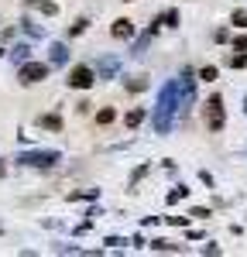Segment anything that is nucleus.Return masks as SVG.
<instances>
[{"label":"nucleus","instance_id":"11","mask_svg":"<svg viewBox=\"0 0 247 257\" xmlns=\"http://www.w3.org/2000/svg\"><path fill=\"white\" fill-rule=\"evenodd\" d=\"M144 117H148V113H144L141 106H134V110H127V117H124V123H127V127L134 131V127H141V123H144Z\"/></svg>","mask_w":247,"mask_h":257},{"label":"nucleus","instance_id":"5","mask_svg":"<svg viewBox=\"0 0 247 257\" xmlns=\"http://www.w3.org/2000/svg\"><path fill=\"white\" fill-rule=\"evenodd\" d=\"M65 82H69V89H89V86L96 82V72H93L89 65H76Z\"/></svg>","mask_w":247,"mask_h":257},{"label":"nucleus","instance_id":"17","mask_svg":"<svg viewBox=\"0 0 247 257\" xmlns=\"http://www.w3.org/2000/svg\"><path fill=\"white\" fill-rule=\"evenodd\" d=\"M199 79L203 82H216L220 79V69H216V65H203V69H199Z\"/></svg>","mask_w":247,"mask_h":257},{"label":"nucleus","instance_id":"32","mask_svg":"<svg viewBox=\"0 0 247 257\" xmlns=\"http://www.w3.org/2000/svg\"><path fill=\"white\" fill-rule=\"evenodd\" d=\"M124 4H131V0H124Z\"/></svg>","mask_w":247,"mask_h":257},{"label":"nucleus","instance_id":"29","mask_svg":"<svg viewBox=\"0 0 247 257\" xmlns=\"http://www.w3.org/2000/svg\"><path fill=\"white\" fill-rule=\"evenodd\" d=\"M0 175H7V168H4V161H0Z\"/></svg>","mask_w":247,"mask_h":257},{"label":"nucleus","instance_id":"15","mask_svg":"<svg viewBox=\"0 0 247 257\" xmlns=\"http://www.w3.org/2000/svg\"><path fill=\"white\" fill-rule=\"evenodd\" d=\"M185 196H189V189H185V185H175V189L165 196V202H168V206H175V202H182Z\"/></svg>","mask_w":247,"mask_h":257},{"label":"nucleus","instance_id":"10","mask_svg":"<svg viewBox=\"0 0 247 257\" xmlns=\"http://www.w3.org/2000/svg\"><path fill=\"white\" fill-rule=\"evenodd\" d=\"M117 69H120V62H117V59H103L100 62V79H113Z\"/></svg>","mask_w":247,"mask_h":257},{"label":"nucleus","instance_id":"25","mask_svg":"<svg viewBox=\"0 0 247 257\" xmlns=\"http://www.w3.org/2000/svg\"><path fill=\"white\" fill-rule=\"evenodd\" d=\"M233 48H237V52H247V35H237V38H233Z\"/></svg>","mask_w":247,"mask_h":257},{"label":"nucleus","instance_id":"20","mask_svg":"<svg viewBox=\"0 0 247 257\" xmlns=\"http://www.w3.org/2000/svg\"><path fill=\"white\" fill-rule=\"evenodd\" d=\"M226 65H230V69H247V52H237V55H230V59H226Z\"/></svg>","mask_w":247,"mask_h":257},{"label":"nucleus","instance_id":"23","mask_svg":"<svg viewBox=\"0 0 247 257\" xmlns=\"http://www.w3.org/2000/svg\"><path fill=\"white\" fill-rule=\"evenodd\" d=\"M148 175V165H141V168H134V175H131V185H138L141 178Z\"/></svg>","mask_w":247,"mask_h":257},{"label":"nucleus","instance_id":"21","mask_svg":"<svg viewBox=\"0 0 247 257\" xmlns=\"http://www.w3.org/2000/svg\"><path fill=\"white\" fill-rule=\"evenodd\" d=\"M28 55H31V48H28V45H18V48L11 52V59L18 62V65H21V62H28Z\"/></svg>","mask_w":247,"mask_h":257},{"label":"nucleus","instance_id":"4","mask_svg":"<svg viewBox=\"0 0 247 257\" xmlns=\"http://www.w3.org/2000/svg\"><path fill=\"white\" fill-rule=\"evenodd\" d=\"M18 161L28 165V168H52L59 161V151H24Z\"/></svg>","mask_w":247,"mask_h":257},{"label":"nucleus","instance_id":"2","mask_svg":"<svg viewBox=\"0 0 247 257\" xmlns=\"http://www.w3.org/2000/svg\"><path fill=\"white\" fill-rule=\"evenodd\" d=\"M203 123H206V131H213V134H220L226 127V110H223V96H220V93H213V96L206 99Z\"/></svg>","mask_w":247,"mask_h":257},{"label":"nucleus","instance_id":"16","mask_svg":"<svg viewBox=\"0 0 247 257\" xmlns=\"http://www.w3.org/2000/svg\"><path fill=\"white\" fill-rule=\"evenodd\" d=\"M158 24H165V28H179V11L172 7V11H165L162 18H158Z\"/></svg>","mask_w":247,"mask_h":257},{"label":"nucleus","instance_id":"12","mask_svg":"<svg viewBox=\"0 0 247 257\" xmlns=\"http://www.w3.org/2000/svg\"><path fill=\"white\" fill-rule=\"evenodd\" d=\"M113 120H117V110H113V106H103V110H96V123H100V127L113 123Z\"/></svg>","mask_w":247,"mask_h":257},{"label":"nucleus","instance_id":"1","mask_svg":"<svg viewBox=\"0 0 247 257\" xmlns=\"http://www.w3.org/2000/svg\"><path fill=\"white\" fill-rule=\"evenodd\" d=\"M179 106H182V79H168L165 89L158 93V106H155V131L158 134L172 131V120H175Z\"/></svg>","mask_w":247,"mask_h":257},{"label":"nucleus","instance_id":"22","mask_svg":"<svg viewBox=\"0 0 247 257\" xmlns=\"http://www.w3.org/2000/svg\"><path fill=\"white\" fill-rule=\"evenodd\" d=\"M189 216H192V219H206V216H209V209H206V206H192Z\"/></svg>","mask_w":247,"mask_h":257},{"label":"nucleus","instance_id":"14","mask_svg":"<svg viewBox=\"0 0 247 257\" xmlns=\"http://www.w3.org/2000/svg\"><path fill=\"white\" fill-rule=\"evenodd\" d=\"M230 24L240 28V31H247V7H237V11L230 14Z\"/></svg>","mask_w":247,"mask_h":257},{"label":"nucleus","instance_id":"28","mask_svg":"<svg viewBox=\"0 0 247 257\" xmlns=\"http://www.w3.org/2000/svg\"><path fill=\"white\" fill-rule=\"evenodd\" d=\"M76 110H79V113H89V110H93V103H89V99H82V103H76Z\"/></svg>","mask_w":247,"mask_h":257},{"label":"nucleus","instance_id":"8","mask_svg":"<svg viewBox=\"0 0 247 257\" xmlns=\"http://www.w3.org/2000/svg\"><path fill=\"white\" fill-rule=\"evenodd\" d=\"M124 89L127 93H144L148 89V76H127L124 79Z\"/></svg>","mask_w":247,"mask_h":257},{"label":"nucleus","instance_id":"31","mask_svg":"<svg viewBox=\"0 0 247 257\" xmlns=\"http://www.w3.org/2000/svg\"><path fill=\"white\" fill-rule=\"evenodd\" d=\"M0 55H4V48H0Z\"/></svg>","mask_w":247,"mask_h":257},{"label":"nucleus","instance_id":"19","mask_svg":"<svg viewBox=\"0 0 247 257\" xmlns=\"http://www.w3.org/2000/svg\"><path fill=\"white\" fill-rule=\"evenodd\" d=\"M86 28H89V21H86V18H76L72 24H69V38H76V35H82Z\"/></svg>","mask_w":247,"mask_h":257},{"label":"nucleus","instance_id":"6","mask_svg":"<svg viewBox=\"0 0 247 257\" xmlns=\"http://www.w3.org/2000/svg\"><path fill=\"white\" fill-rule=\"evenodd\" d=\"M110 35H113L117 41H131L134 38V24H131V18H117L113 28H110Z\"/></svg>","mask_w":247,"mask_h":257},{"label":"nucleus","instance_id":"24","mask_svg":"<svg viewBox=\"0 0 247 257\" xmlns=\"http://www.w3.org/2000/svg\"><path fill=\"white\" fill-rule=\"evenodd\" d=\"M21 24H24V31H28V35H35V38H38V35H41V28H38V24H31V21H28V18L21 21Z\"/></svg>","mask_w":247,"mask_h":257},{"label":"nucleus","instance_id":"27","mask_svg":"<svg viewBox=\"0 0 247 257\" xmlns=\"http://www.w3.org/2000/svg\"><path fill=\"white\" fill-rule=\"evenodd\" d=\"M172 226H189V216H168Z\"/></svg>","mask_w":247,"mask_h":257},{"label":"nucleus","instance_id":"7","mask_svg":"<svg viewBox=\"0 0 247 257\" xmlns=\"http://www.w3.org/2000/svg\"><path fill=\"white\" fill-rule=\"evenodd\" d=\"M48 62H52V65H65V62H69V48H65L62 41H55V45L48 48Z\"/></svg>","mask_w":247,"mask_h":257},{"label":"nucleus","instance_id":"3","mask_svg":"<svg viewBox=\"0 0 247 257\" xmlns=\"http://www.w3.org/2000/svg\"><path fill=\"white\" fill-rule=\"evenodd\" d=\"M48 72H52V62H21L18 65V79L24 86H35V82L48 79Z\"/></svg>","mask_w":247,"mask_h":257},{"label":"nucleus","instance_id":"18","mask_svg":"<svg viewBox=\"0 0 247 257\" xmlns=\"http://www.w3.org/2000/svg\"><path fill=\"white\" fill-rule=\"evenodd\" d=\"M151 250H158V254H175L179 247H175V243H168V240H151Z\"/></svg>","mask_w":247,"mask_h":257},{"label":"nucleus","instance_id":"13","mask_svg":"<svg viewBox=\"0 0 247 257\" xmlns=\"http://www.w3.org/2000/svg\"><path fill=\"white\" fill-rule=\"evenodd\" d=\"M38 123L45 127V131H62V117H59V113H45Z\"/></svg>","mask_w":247,"mask_h":257},{"label":"nucleus","instance_id":"30","mask_svg":"<svg viewBox=\"0 0 247 257\" xmlns=\"http://www.w3.org/2000/svg\"><path fill=\"white\" fill-rule=\"evenodd\" d=\"M244 113H247V99H244Z\"/></svg>","mask_w":247,"mask_h":257},{"label":"nucleus","instance_id":"9","mask_svg":"<svg viewBox=\"0 0 247 257\" xmlns=\"http://www.w3.org/2000/svg\"><path fill=\"white\" fill-rule=\"evenodd\" d=\"M24 4H28V7H38V11H45L48 18H55V14H59V4H55V0H24Z\"/></svg>","mask_w":247,"mask_h":257},{"label":"nucleus","instance_id":"26","mask_svg":"<svg viewBox=\"0 0 247 257\" xmlns=\"http://www.w3.org/2000/svg\"><path fill=\"white\" fill-rule=\"evenodd\" d=\"M213 38L223 45V41H230V31H226V28H220V31H213Z\"/></svg>","mask_w":247,"mask_h":257}]
</instances>
